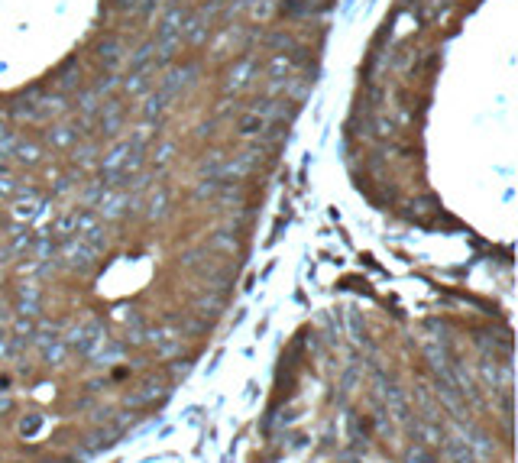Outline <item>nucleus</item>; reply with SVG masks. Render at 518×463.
<instances>
[{"mask_svg": "<svg viewBox=\"0 0 518 463\" xmlns=\"http://www.w3.org/2000/svg\"><path fill=\"white\" fill-rule=\"evenodd\" d=\"M253 72H256V62L253 59H243L240 65H236L234 72H230V81H227V88H234V91H240V88H246V84L253 81Z\"/></svg>", "mask_w": 518, "mask_h": 463, "instance_id": "1", "label": "nucleus"}, {"mask_svg": "<svg viewBox=\"0 0 518 463\" xmlns=\"http://www.w3.org/2000/svg\"><path fill=\"white\" fill-rule=\"evenodd\" d=\"M447 457H450V463H473L470 440H464V438H447Z\"/></svg>", "mask_w": 518, "mask_h": 463, "instance_id": "2", "label": "nucleus"}, {"mask_svg": "<svg viewBox=\"0 0 518 463\" xmlns=\"http://www.w3.org/2000/svg\"><path fill=\"white\" fill-rule=\"evenodd\" d=\"M100 341V324H88L81 331H75V347L78 350H91Z\"/></svg>", "mask_w": 518, "mask_h": 463, "instance_id": "3", "label": "nucleus"}, {"mask_svg": "<svg viewBox=\"0 0 518 463\" xmlns=\"http://www.w3.org/2000/svg\"><path fill=\"white\" fill-rule=\"evenodd\" d=\"M123 205H127L123 195H107L104 201H100V211H104L107 217H117V214H123Z\"/></svg>", "mask_w": 518, "mask_h": 463, "instance_id": "4", "label": "nucleus"}, {"mask_svg": "<svg viewBox=\"0 0 518 463\" xmlns=\"http://www.w3.org/2000/svg\"><path fill=\"white\" fill-rule=\"evenodd\" d=\"M100 62H104L107 69H110V65H117V62H120V46H117L114 39H107L104 46H100Z\"/></svg>", "mask_w": 518, "mask_h": 463, "instance_id": "5", "label": "nucleus"}, {"mask_svg": "<svg viewBox=\"0 0 518 463\" xmlns=\"http://www.w3.org/2000/svg\"><path fill=\"white\" fill-rule=\"evenodd\" d=\"M408 463H437V457L431 454L425 444H415V447L408 450Z\"/></svg>", "mask_w": 518, "mask_h": 463, "instance_id": "6", "label": "nucleus"}, {"mask_svg": "<svg viewBox=\"0 0 518 463\" xmlns=\"http://www.w3.org/2000/svg\"><path fill=\"white\" fill-rule=\"evenodd\" d=\"M263 127H266V120H263V117H246V120L240 123V130H243V133H259Z\"/></svg>", "mask_w": 518, "mask_h": 463, "instance_id": "7", "label": "nucleus"}, {"mask_svg": "<svg viewBox=\"0 0 518 463\" xmlns=\"http://www.w3.org/2000/svg\"><path fill=\"white\" fill-rule=\"evenodd\" d=\"M39 425H42V418L33 415L30 421H23V425H20V431H23V434H36V431H39Z\"/></svg>", "mask_w": 518, "mask_h": 463, "instance_id": "8", "label": "nucleus"}]
</instances>
